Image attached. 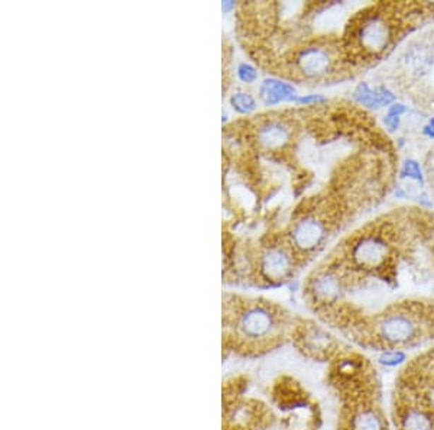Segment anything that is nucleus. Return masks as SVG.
I'll return each mask as SVG.
<instances>
[{"mask_svg":"<svg viewBox=\"0 0 434 430\" xmlns=\"http://www.w3.org/2000/svg\"><path fill=\"white\" fill-rule=\"evenodd\" d=\"M407 358V355L399 351V349H394V351H387L384 352L381 356H380V361L381 364L384 365H388V366H395V365H399L401 362H404Z\"/></svg>","mask_w":434,"mask_h":430,"instance_id":"12","label":"nucleus"},{"mask_svg":"<svg viewBox=\"0 0 434 430\" xmlns=\"http://www.w3.org/2000/svg\"><path fill=\"white\" fill-rule=\"evenodd\" d=\"M237 77H239L243 83L251 84V83H254V81L257 80L258 74H257V70H255L252 66L243 63V64H240V66L237 67Z\"/></svg>","mask_w":434,"mask_h":430,"instance_id":"13","label":"nucleus"},{"mask_svg":"<svg viewBox=\"0 0 434 430\" xmlns=\"http://www.w3.org/2000/svg\"><path fill=\"white\" fill-rule=\"evenodd\" d=\"M407 109L402 106V105H394L388 115L385 116V125L388 127L389 131H395L398 128V124H399V116L401 113H404Z\"/></svg>","mask_w":434,"mask_h":430,"instance_id":"11","label":"nucleus"},{"mask_svg":"<svg viewBox=\"0 0 434 430\" xmlns=\"http://www.w3.org/2000/svg\"><path fill=\"white\" fill-rule=\"evenodd\" d=\"M428 136H433L434 138V117L430 120V124H428V127L426 128V131H424Z\"/></svg>","mask_w":434,"mask_h":430,"instance_id":"15","label":"nucleus"},{"mask_svg":"<svg viewBox=\"0 0 434 430\" xmlns=\"http://www.w3.org/2000/svg\"><path fill=\"white\" fill-rule=\"evenodd\" d=\"M293 132L294 129L290 119L272 116L261 120L255 132V139L259 148L275 152L288 145L293 139Z\"/></svg>","mask_w":434,"mask_h":430,"instance_id":"4","label":"nucleus"},{"mask_svg":"<svg viewBox=\"0 0 434 430\" xmlns=\"http://www.w3.org/2000/svg\"><path fill=\"white\" fill-rule=\"evenodd\" d=\"M230 105L233 106V109L239 113H251L252 110H255L257 103L255 99L250 95V93H243V91H239V93L233 95L230 99Z\"/></svg>","mask_w":434,"mask_h":430,"instance_id":"10","label":"nucleus"},{"mask_svg":"<svg viewBox=\"0 0 434 430\" xmlns=\"http://www.w3.org/2000/svg\"><path fill=\"white\" fill-rule=\"evenodd\" d=\"M294 87L288 83L269 79L265 80L259 87V96L266 106L278 105L283 100L294 99Z\"/></svg>","mask_w":434,"mask_h":430,"instance_id":"8","label":"nucleus"},{"mask_svg":"<svg viewBox=\"0 0 434 430\" xmlns=\"http://www.w3.org/2000/svg\"><path fill=\"white\" fill-rule=\"evenodd\" d=\"M259 268L264 277L269 281H281L287 279L294 268L293 252L286 245L272 243L264 250L259 258Z\"/></svg>","mask_w":434,"mask_h":430,"instance_id":"5","label":"nucleus"},{"mask_svg":"<svg viewBox=\"0 0 434 430\" xmlns=\"http://www.w3.org/2000/svg\"><path fill=\"white\" fill-rule=\"evenodd\" d=\"M402 175L417 180V181H423L420 165L416 161H407L404 164V167H402Z\"/></svg>","mask_w":434,"mask_h":430,"instance_id":"14","label":"nucleus"},{"mask_svg":"<svg viewBox=\"0 0 434 430\" xmlns=\"http://www.w3.org/2000/svg\"><path fill=\"white\" fill-rule=\"evenodd\" d=\"M355 99L368 108H381L394 100V95L384 87L372 90L366 83H360L355 91Z\"/></svg>","mask_w":434,"mask_h":430,"instance_id":"9","label":"nucleus"},{"mask_svg":"<svg viewBox=\"0 0 434 430\" xmlns=\"http://www.w3.org/2000/svg\"><path fill=\"white\" fill-rule=\"evenodd\" d=\"M410 5L380 4L355 13L344 35L345 51L352 69L372 63L392 48L407 26Z\"/></svg>","mask_w":434,"mask_h":430,"instance_id":"1","label":"nucleus"},{"mask_svg":"<svg viewBox=\"0 0 434 430\" xmlns=\"http://www.w3.org/2000/svg\"><path fill=\"white\" fill-rule=\"evenodd\" d=\"M332 231L333 225L320 214H308V216H303L293 223L288 236L291 247L295 251L310 254L322 247Z\"/></svg>","mask_w":434,"mask_h":430,"instance_id":"3","label":"nucleus"},{"mask_svg":"<svg viewBox=\"0 0 434 430\" xmlns=\"http://www.w3.org/2000/svg\"><path fill=\"white\" fill-rule=\"evenodd\" d=\"M276 322L275 315L269 310V307L254 304L247 307L246 312L240 315L239 319V330L240 333L247 337V339L258 341L269 337L271 333L275 330Z\"/></svg>","mask_w":434,"mask_h":430,"instance_id":"6","label":"nucleus"},{"mask_svg":"<svg viewBox=\"0 0 434 430\" xmlns=\"http://www.w3.org/2000/svg\"><path fill=\"white\" fill-rule=\"evenodd\" d=\"M339 63L340 66L349 64L344 44H336L334 41L310 42L295 51L293 71L303 79L319 80L337 71Z\"/></svg>","mask_w":434,"mask_h":430,"instance_id":"2","label":"nucleus"},{"mask_svg":"<svg viewBox=\"0 0 434 430\" xmlns=\"http://www.w3.org/2000/svg\"><path fill=\"white\" fill-rule=\"evenodd\" d=\"M349 430H385V420L374 406H356L351 412Z\"/></svg>","mask_w":434,"mask_h":430,"instance_id":"7","label":"nucleus"}]
</instances>
